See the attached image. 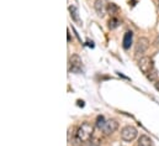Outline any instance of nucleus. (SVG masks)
Wrapping results in <instances>:
<instances>
[{
	"mask_svg": "<svg viewBox=\"0 0 159 146\" xmlns=\"http://www.w3.org/2000/svg\"><path fill=\"white\" fill-rule=\"evenodd\" d=\"M93 131H94V128L91 124L89 123H83L78 128L77 133H74V138H73V145L79 146L83 143H88L90 139H93Z\"/></svg>",
	"mask_w": 159,
	"mask_h": 146,
	"instance_id": "nucleus-1",
	"label": "nucleus"
},
{
	"mask_svg": "<svg viewBox=\"0 0 159 146\" xmlns=\"http://www.w3.org/2000/svg\"><path fill=\"white\" fill-rule=\"evenodd\" d=\"M86 146H100V143L98 140H94V139H90L88 143H86Z\"/></svg>",
	"mask_w": 159,
	"mask_h": 146,
	"instance_id": "nucleus-14",
	"label": "nucleus"
},
{
	"mask_svg": "<svg viewBox=\"0 0 159 146\" xmlns=\"http://www.w3.org/2000/svg\"><path fill=\"white\" fill-rule=\"evenodd\" d=\"M105 123H106V121H105V118H104L102 115H99V116L96 118V128H99L100 130H102Z\"/></svg>",
	"mask_w": 159,
	"mask_h": 146,
	"instance_id": "nucleus-11",
	"label": "nucleus"
},
{
	"mask_svg": "<svg viewBox=\"0 0 159 146\" xmlns=\"http://www.w3.org/2000/svg\"><path fill=\"white\" fill-rule=\"evenodd\" d=\"M119 129V123L116 120H107L102 128L104 135H112Z\"/></svg>",
	"mask_w": 159,
	"mask_h": 146,
	"instance_id": "nucleus-6",
	"label": "nucleus"
},
{
	"mask_svg": "<svg viewBox=\"0 0 159 146\" xmlns=\"http://www.w3.org/2000/svg\"><path fill=\"white\" fill-rule=\"evenodd\" d=\"M69 12H70V16H72V19L78 24V25H80L81 26V20H80L79 17V14H78V10H77V7L75 6H73V5H70L69 6Z\"/></svg>",
	"mask_w": 159,
	"mask_h": 146,
	"instance_id": "nucleus-10",
	"label": "nucleus"
},
{
	"mask_svg": "<svg viewBox=\"0 0 159 146\" xmlns=\"http://www.w3.org/2000/svg\"><path fill=\"white\" fill-rule=\"evenodd\" d=\"M137 146H153V141H152V139H151L148 135L142 134V135L138 138Z\"/></svg>",
	"mask_w": 159,
	"mask_h": 146,
	"instance_id": "nucleus-9",
	"label": "nucleus"
},
{
	"mask_svg": "<svg viewBox=\"0 0 159 146\" xmlns=\"http://www.w3.org/2000/svg\"><path fill=\"white\" fill-rule=\"evenodd\" d=\"M138 67L142 71V73H144L146 75L151 72V71L154 70L153 68V61L148 56H143V57H141L138 60Z\"/></svg>",
	"mask_w": 159,
	"mask_h": 146,
	"instance_id": "nucleus-4",
	"label": "nucleus"
},
{
	"mask_svg": "<svg viewBox=\"0 0 159 146\" xmlns=\"http://www.w3.org/2000/svg\"><path fill=\"white\" fill-rule=\"evenodd\" d=\"M81 66H83L81 58H80L78 55H72L70 58H69V72L80 73Z\"/></svg>",
	"mask_w": 159,
	"mask_h": 146,
	"instance_id": "nucleus-5",
	"label": "nucleus"
},
{
	"mask_svg": "<svg viewBox=\"0 0 159 146\" xmlns=\"http://www.w3.org/2000/svg\"><path fill=\"white\" fill-rule=\"evenodd\" d=\"M148 47H149V40L147 37H139L134 46V56L139 60L141 57H143Z\"/></svg>",
	"mask_w": 159,
	"mask_h": 146,
	"instance_id": "nucleus-2",
	"label": "nucleus"
},
{
	"mask_svg": "<svg viewBox=\"0 0 159 146\" xmlns=\"http://www.w3.org/2000/svg\"><path fill=\"white\" fill-rule=\"evenodd\" d=\"M147 78H148L151 82H154V80L158 78V73L156 72V70H153V71H151V72L147 74Z\"/></svg>",
	"mask_w": 159,
	"mask_h": 146,
	"instance_id": "nucleus-12",
	"label": "nucleus"
},
{
	"mask_svg": "<svg viewBox=\"0 0 159 146\" xmlns=\"http://www.w3.org/2000/svg\"><path fill=\"white\" fill-rule=\"evenodd\" d=\"M154 45H156V46H159V36L157 37V40L154 41Z\"/></svg>",
	"mask_w": 159,
	"mask_h": 146,
	"instance_id": "nucleus-15",
	"label": "nucleus"
},
{
	"mask_svg": "<svg viewBox=\"0 0 159 146\" xmlns=\"http://www.w3.org/2000/svg\"><path fill=\"white\" fill-rule=\"evenodd\" d=\"M117 26H119V20L115 19V17H112V19L110 20V22H109V27H110V29H115V27H117Z\"/></svg>",
	"mask_w": 159,
	"mask_h": 146,
	"instance_id": "nucleus-13",
	"label": "nucleus"
},
{
	"mask_svg": "<svg viewBox=\"0 0 159 146\" xmlns=\"http://www.w3.org/2000/svg\"><path fill=\"white\" fill-rule=\"evenodd\" d=\"M94 9H95V11L98 12V15L102 17V16L105 15V11H106V9H105V1H104V0H95V2H94Z\"/></svg>",
	"mask_w": 159,
	"mask_h": 146,
	"instance_id": "nucleus-7",
	"label": "nucleus"
},
{
	"mask_svg": "<svg viewBox=\"0 0 159 146\" xmlns=\"http://www.w3.org/2000/svg\"><path fill=\"white\" fill-rule=\"evenodd\" d=\"M137 136H138V130L132 125H127L121 130V138L127 143L133 141Z\"/></svg>",
	"mask_w": 159,
	"mask_h": 146,
	"instance_id": "nucleus-3",
	"label": "nucleus"
},
{
	"mask_svg": "<svg viewBox=\"0 0 159 146\" xmlns=\"http://www.w3.org/2000/svg\"><path fill=\"white\" fill-rule=\"evenodd\" d=\"M132 40H133V34L131 31H127L123 36V41H122V46L125 50H128L132 45Z\"/></svg>",
	"mask_w": 159,
	"mask_h": 146,
	"instance_id": "nucleus-8",
	"label": "nucleus"
}]
</instances>
